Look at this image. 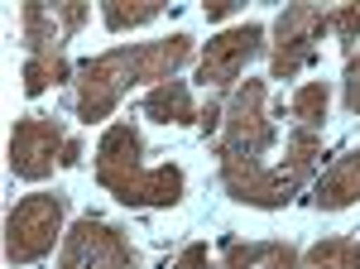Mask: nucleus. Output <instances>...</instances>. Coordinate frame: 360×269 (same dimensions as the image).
<instances>
[{
  "label": "nucleus",
  "instance_id": "obj_1",
  "mask_svg": "<svg viewBox=\"0 0 360 269\" xmlns=\"http://www.w3.org/2000/svg\"><path fill=\"white\" fill-rule=\"evenodd\" d=\"M193 58V34H168L154 44H125V49H106V54L77 63V77H72V111L86 125H101L111 120V111L120 106L125 92L135 87H159L173 82V73Z\"/></svg>",
  "mask_w": 360,
  "mask_h": 269
},
{
  "label": "nucleus",
  "instance_id": "obj_21",
  "mask_svg": "<svg viewBox=\"0 0 360 269\" xmlns=\"http://www.w3.org/2000/svg\"><path fill=\"white\" fill-rule=\"evenodd\" d=\"M77 163H82V139L72 134V139H68V149H63V168H77Z\"/></svg>",
  "mask_w": 360,
  "mask_h": 269
},
{
  "label": "nucleus",
  "instance_id": "obj_5",
  "mask_svg": "<svg viewBox=\"0 0 360 269\" xmlns=\"http://www.w3.org/2000/svg\"><path fill=\"white\" fill-rule=\"evenodd\" d=\"M322 34H332V10L312 0L283 5V15L274 20V44H269V82H293L303 68H312Z\"/></svg>",
  "mask_w": 360,
  "mask_h": 269
},
{
  "label": "nucleus",
  "instance_id": "obj_3",
  "mask_svg": "<svg viewBox=\"0 0 360 269\" xmlns=\"http://www.w3.org/2000/svg\"><path fill=\"white\" fill-rule=\"evenodd\" d=\"M96 183L120 207H178L188 192V173L178 163L144 168V139L130 120H111L96 144Z\"/></svg>",
  "mask_w": 360,
  "mask_h": 269
},
{
  "label": "nucleus",
  "instance_id": "obj_4",
  "mask_svg": "<svg viewBox=\"0 0 360 269\" xmlns=\"http://www.w3.org/2000/svg\"><path fill=\"white\" fill-rule=\"evenodd\" d=\"M68 221V192H29L5 212V265H39L53 255Z\"/></svg>",
  "mask_w": 360,
  "mask_h": 269
},
{
  "label": "nucleus",
  "instance_id": "obj_12",
  "mask_svg": "<svg viewBox=\"0 0 360 269\" xmlns=\"http://www.w3.org/2000/svg\"><path fill=\"white\" fill-rule=\"evenodd\" d=\"M139 111H144L149 120H159V125H197V120H202L188 82H159V87H149L144 101H139Z\"/></svg>",
  "mask_w": 360,
  "mask_h": 269
},
{
  "label": "nucleus",
  "instance_id": "obj_9",
  "mask_svg": "<svg viewBox=\"0 0 360 269\" xmlns=\"http://www.w3.org/2000/svg\"><path fill=\"white\" fill-rule=\"evenodd\" d=\"M91 5L86 0H25L20 5V34H25V58H44V54H63V44L86 25Z\"/></svg>",
  "mask_w": 360,
  "mask_h": 269
},
{
  "label": "nucleus",
  "instance_id": "obj_17",
  "mask_svg": "<svg viewBox=\"0 0 360 269\" xmlns=\"http://www.w3.org/2000/svg\"><path fill=\"white\" fill-rule=\"evenodd\" d=\"M332 34L341 39L346 58L356 54V44H360V0H346V5H336V10H332Z\"/></svg>",
  "mask_w": 360,
  "mask_h": 269
},
{
  "label": "nucleus",
  "instance_id": "obj_7",
  "mask_svg": "<svg viewBox=\"0 0 360 269\" xmlns=\"http://www.w3.org/2000/svg\"><path fill=\"white\" fill-rule=\"evenodd\" d=\"M58 269H139V255L120 226L101 221V216H82L63 236Z\"/></svg>",
  "mask_w": 360,
  "mask_h": 269
},
{
  "label": "nucleus",
  "instance_id": "obj_8",
  "mask_svg": "<svg viewBox=\"0 0 360 269\" xmlns=\"http://www.w3.org/2000/svg\"><path fill=\"white\" fill-rule=\"evenodd\" d=\"M264 54V25H236L221 29L217 39H207V49L197 58V82L212 92H236L245 68Z\"/></svg>",
  "mask_w": 360,
  "mask_h": 269
},
{
  "label": "nucleus",
  "instance_id": "obj_11",
  "mask_svg": "<svg viewBox=\"0 0 360 269\" xmlns=\"http://www.w3.org/2000/svg\"><path fill=\"white\" fill-rule=\"evenodd\" d=\"M221 269H303L288 241H221Z\"/></svg>",
  "mask_w": 360,
  "mask_h": 269
},
{
  "label": "nucleus",
  "instance_id": "obj_13",
  "mask_svg": "<svg viewBox=\"0 0 360 269\" xmlns=\"http://www.w3.org/2000/svg\"><path fill=\"white\" fill-rule=\"evenodd\" d=\"M168 5L164 0H101V25L111 34H125V29H139L149 20H159Z\"/></svg>",
  "mask_w": 360,
  "mask_h": 269
},
{
  "label": "nucleus",
  "instance_id": "obj_15",
  "mask_svg": "<svg viewBox=\"0 0 360 269\" xmlns=\"http://www.w3.org/2000/svg\"><path fill=\"white\" fill-rule=\"evenodd\" d=\"M303 269H360V241L356 236H322L303 255Z\"/></svg>",
  "mask_w": 360,
  "mask_h": 269
},
{
  "label": "nucleus",
  "instance_id": "obj_20",
  "mask_svg": "<svg viewBox=\"0 0 360 269\" xmlns=\"http://www.w3.org/2000/svg\"><path fill=\"white\" fill-rule=\"evenodd\" d=\"M202 10H207V20H217V25H221V20H231V15L240 10V0H207Z\"/></svg>",
  "mask_w": 360,
  "mask_h": 269
},
{
  "label": "nucleus",
  "instance_id": "obj_18",
  "mask_svg": "<svg viewBox=\"0 0 360 269\" xmlns=\"http://www.w3.org/2000/svg\"><path fill=\"white\" fill-rule=\"evenodd\" d=\"M341 101L351 115H360V54L346 58V73H341Z\"/></svg>",
  "mask_w": 360,
  "mask_h": 269
},
{
  "label": "nucleus",
  "instance_id": "obj_19",
  "mask_svg": "<svg viewBox=\"0 0 360 269\" xmlns=\"http://www.w3.org/2000/svg\"><path fill=\"white\" fill-rule=\"evenodd\" d=\"M207 265H212V260H207V245H188L173 269H207Z\"/></svg>",
  "mask_w": 360,
  "mask_h": 269
},
{
  "label": "nucleus",
  "instance_id": "obj_14",
  "mask_svg": "<svg viewBox=\"0 0 360 269\" xmlns=\"http://www.w3.org/2000/svg\"><path fill=\"white\" fill-rule=\"evenodd\" d=\"M327 106H332V87H327V82H303V87L288 96V115H293V125H303V130H322Z\"/></svg>",
  "mask_w": 360,
  "mask_h": 269
},
{
  "label": "nucleus",
  "instance_id": "obj_10",
  "mask_svg": "<svg viewBox=\"0 0 360 269\" xmlns=\"http://www.w3.org/2000/svg\"><path fill=\"white\" fill-rule=\"evenodd\" d=\"M360 202V144L346 149L341 159H332V168L312 183V207L317 212H346Z\"/></svg>",
  "mask_w": 360,
  "mask_h": 269
},
{
  "label": "nucleus",
  "instance_id": "obj_6",
  "mask_svg": "<svg viewBox=\"0 0 360 269\" xmlns=\"http://www.w3.org/2000/svg\"><path fill=\"white\" fill-rule=\"evenodd\" d=\"M68 139L72 134L63 130V120L53 115H25V120H15V130H10V144H5V154H10V173L15 178H25V183H44L53 168H63V149H68Z\"/></svg>",
  "mask_w": 360,
  "mask_h": 269
},
{
  "label": "nucleus",
  "instance_id": "obj_16",
  "mask_svg": "<svg viewBox=\"0 0 360 269\" xmlns=\"http://www.w3.org/2000/svg\"><path fill=\"white\" fill-rule=\"evenodd\" d=\"M68 77H77L68 68L63 54H44V58H25V96H44L49 87H63Z\"/></svg>",
  "mask_w": 360,
  "mask_h": 269
},
{
  "label": "nucleus",
  "instance_id": "obj_2",
  "mask_svg": "<svg viewBox=\"0 0 360 269\" xmlns=\"http://www.w3.org/2000/svg\"><path fill=\"white\" fill-rule=\"evenodd\" d=\"M278 115L269 106V82L245 77L231 101H226V120L221 134L212 139V154H217V168H221V183L231 192V202L264 173V154L278 144Z\"/></svg>",
  "mask_w": 360,
  "mask_h": 269
}]
</instances>
